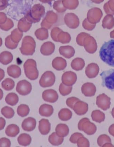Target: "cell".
<instances>
[{
    "instance_id": "obj_1",
    "label": "cell",
    "mask_w": 114,
    "mask_h": 147,
    "mask_svg": "<svg viewBox=\"0 0 114 147\" xmlns=\"http://www.w3.org/2000/svg\"><path fill=\"white\" fill-rule=\"evenodd\" d=\"M99 54L103 62L114 67V40L105 42L101 48Z\"/></svg>"
},
{
    "instance_id": "obj_2",
    "label": "cell",
    "mask_w": 114,
    "mask_h": 147,
    "mask_svg": "<svg viewBox=\"0 0 114 147\" xmlns=\"http://www.w3.org/2000/svg\"><path fill=\"white\" fill-rule=\"evenodd\" d=\"M45 13L44 7L39 3L35 5L28 10L24 17L32 23H36L40 22Z\"/></svg>"
},
{
    "instance_id": "obj_3",
    "label": "cell",
    "mask_w": 114,
    "mask_h": 147,
    "mask_svg": "<svg viewBox=\"0 0 114 147\" xmlns=\"http://www.w3.org/2000/svg\"><path fill=\"white\" fill-rule=\"evenodd\" d=\"M25 75L29 79L34 80L37 79L39 71L37 69V63L33 59H28L24 64Z\"/></svg>"
},
{
    "instance_id": "obj_4",
    "label": "cell",
    "mask_w": 114,
    "mask_h": 147,
    "mask_svg": "<svg viewBox=\"0 0 114 147\" xmlns=\"http://www.w3.org/2000/svg\"><path fill=\"white\" fill-rule=\"evenodd\" d=\"M36 43L33 38L30 36L23 39L22 46L19 48L21 53L25 55H32L35 51Z\"/></svg>"
},
{
    "instance_id": "obj_5",
    "label": "cell",
    "mask_w": 114,
    "mask_h": 147,
    "mask_svg": "<svg viewBox=\"0 0 114 147\" xmlns=\"http://www.w3.org/2000/svg\"><path fill=\"white\" fill-rule=\"evenodd\" d=\"M100 76L102 80L103 86L114 91V69L103 71Z\"/></svg>"
},
{
    "instance_id": "obj_6",
    "label": "cell",
    "mask_w": 114,
    "mask_h": 147,
    "mask_svg": "<svg viewBox=\"0 0 114 147\" xmlns=\"http://www.w3.org/2000/svg\"><path fill=\"white\" fill-rule=\"evenodd\" d=\"M78 128L88 135H93L97 131V127L87 118L82 119L78 123Z\"/></svg>"
},
{
    "instance_id": "obj_7",
    "label": "cell",
    "mask_w": 114,
    "mask_h": 147,
    "mask_svg": "<svg viewBox=\"0 0 114 147\" xmlns=\"http://www.w3.org/2000/svg\"><path fill=\"white\" fill-rule=\"evenodd\" d=\"M58 19V16L56 13L53 11H49L47 12L45 17L43 20L41 26L42 28L49 29L57 22Z\"/></svg>"
},
{
    "instance_id": "obj_8",
    "label": "cell",
    "mask_w": 114,
    "mask_h": 147,
    "mask_svg": "<svg viewBox=\"0 0 114 147\" xmlns=\"http://www.w3.org/2000/svg\"><path fill=\"white\" fill-rule=\"evenodd\" d=\"M56 78L54 73L51 71H47L42 75L39 83L42 87H50L54 85Z\"/></svg>"
},
{
    "instance_id": "obj_9",
    "label": "cell",
    "mask_w": 114,
    "mask_h": 147,
    "mask_svg": "<svg viewBox=\"0 0 114 147\" xmlns=\"http://www.w3.org/2000/svg\"><path fill=\"white\" fill-rule=\"evenodd\" d=\"M82 46H84L85 51L91 54L95 53L97 48V42L95 39L88 34L83 39Z\"/></svg>"
},
{
    "instance_id": "obj_10",
    "label": "cell",
    "mask_w": 114,
    "mask_h": 147,
    "mask_svg": "<svg viewBox=\"0 0 114 147\" xmlns=\"http://www.w3.org/2000/svg\"><path fill=\"white\" fill-rule=\"evenodd\" d=\"M16 90L21 95L26 96L31 92L32 85L27 80H23L18 82Z\"/></svg>"
},
{
    "instance_id": "obj_11",
    "label": "cell",
    "mask_w": 114,
    "mask_h": 147,
    "mask_svg": "<svg viewBox=\"0 0 114 147\" xmlns=\"http://www.w3.org/2000/svg\"><path fill=\"white\" fill-rule=\"evenodd\" d=\"M64 21L67 26L72 29H76L79 26V18L74 13H69L66 14L64 18Z\"/></svg>"
},
{
    "instance_id": "obj_12",
    "label": "cell",
    "mask_w": 114,
    "mask_h": 147,
    "mask_svg": "<svg viewBox=\"0 0 114 147\" xmlns=\"http://www.w3.org/2000/svg\"><path fill=\"white\" fill-rule=\"evenodd\" d=\"M111 104V98L105 94H102L97 97L96 104L103 110L105 111L109 109Z\"/></svg>"
},
{
    "instance_id": "obj_13",
    "label": "cell",
    "mask_w": 114,
    "mask_h": 147,
    "mask_svg": "<svg viewBox=\"0 0 114 147\" xmlns=\"http://www.w3.org/2000/svg\"><path fill=\"white\" fill-rule=\"evenodd\" d=\"M77 79V75L75 73L71 71H67L62 75V81L64 85L71 86L75 84Z\"/></svg>"
},
{
    "instance_id": "obj_14",
    "label": "cell",
    "mask_w": 114,
    "mask_h": 147,
    "mask_svg": "<svg viewBox=\"0 0 114 147\" xmlns=\"http://www.w3.org/2000/svg\"><path fill=\"white\" fill-rule=\"evenodd\" d=\"M101 10L97 8H94L89 10L87 13V18L89 22L91 24H95L99 22L101 17L99 16H101Z\"/></svg>"
},
{
    "instance_id": "obj_15",
    "label": "cell",
    "mask_w": 114,
    "mask_h": 147,
    "mask_svg": "<svg viewBox=\"0 0 114 147\" xmlns=\"http://www.w3.org/2000/svg\"><path fill=\"white\" fill-rule=\"evenodd\" d=\"M42 98L45 101L54 103L58 100V95L56 91L54 90L47 89L43 92Z\"/></svg>"
},
{
    "instance_id": "obj_16",
    "label": "cell",
    "mask_w": 114,
    "mask_h": 147,
    "mask_svg": "<svg viewBox=\"0 0 114 147\" xmlns=\"http://www.w3.org/2000/svg\"><path fill=\"white\" fill-rule=\"evenodd\" d=\"M82 93L85 96L91 97L95 95L97 88L93 83L86 82L83 84L81 87Z\"/></svg>"
},
{
    "instance_id": "obj_17",
    "label": "cell",
    "mask_w": 114,
    "mask_h": 147,
    "mask_svg": "<svg viewBox=\"0 0 114 147\" xmlns=\"http://www.w3.org/2000/svg\"><path fill=\"white\" fill-rule=\"evenodd\" d=\"M88 109V104L80 100L76 102L73 109L75 113L79 116L83 115L87 113Z\"/></svg>"
},
{
    "instance_id": "obj_18",
    "label": "cell",
    "mask_w": 114,
    "mask_h": 147,
    "mask_svg": "<svg viewBox=\"0 0 114 147\" xmlns=\"http://www.w3.org/2000/svg\"><path fill=\"white\" fill-rule=\"evenodd\" d=\"M99 71V66L97 64L92 63L87 66L85 69V74L89 78H93L97 76Z\"/></svg>"
},
{
    "instance_id": "obj_19",
    "label": "cell",
    "mask_w": 114,
    "mask_h": 147,
    "mask_svg": "<svg viewBox=\"0 0 114 147\" xmlns=\"http://www.w3.org/2000/svg\"><path fill=\"white\" fill-rule=\"evenodd\" d=\"M36 125V120L33 117L26 118L23 121L22 127L25 131L30 132L34 130Z\"/></svg>"
},
{
    "instance_id": "obj_20",
    "label": "cell",
    "mask_w": 114,
    "mask_h": 147,
    "mask_svg": "<svg viewBox=\"0 0 114 147\" xmlns=\"http://www.w3.org/2000/svg\"><path fill=\"white\" fill-rule=\"evenodd\" d=\"M55 49L54 44L51 42H47L42 45L40 48V52L42 55L48 56L52 54Z\"/></svg>"
},
{
    "instance_id": "obj_21",
    "label": "cell",
    "mask_w": 114,
    "mask_h": 147,
    "mask_svg": "<svg viewBox=\"0 0 114 147\" xmlns=\"http://www.w3.org/2000/svg\"><path fill=\"white\" fill-rule=\"evenodd\" d=\"M60 55L67 59H70L74 57L75 51L72 47L70 46H61L59 49Z\"/></svg>"
},
{
    "instance_id": "obj_22",
    "label": "cell",
    "mask_w": 114,
    "mask_h": 147,
    "mask_svg": "<svg viewBox=\"0 0 114 147\" xmlns=\"http://www.w3.org/2000/svg\"><path fill=\"white\" fill-rule=\"evenodd\" d=\"M39 130L42 135H47L51 130V123L49 120L42 119L39 121Z\"/></svg>"
},
{
    "instance_id": "obj_23",
    "label": "cell",
    "mask_w": 114,
    "mask_h": 147,
    "mask_svg": "<svg viewBox=\"0 0 114 147\" xmlns=\"http://www.w3.org/2000/svg\"><path fill=\"white\" fill-rule=\"evenodd\" d=\"M67 65L66 61L61 57H57L53 59L52 62L53 67L57 71L64 69Z\"/></svg>"
},
{
    "instance_id": "obj_24",
    "label": "cell",
    "mask_w": 114,
    "mask_h": 147,
    "mask_svg": "<svg viewBox=\"0 0 114 147\" xmlns=\"http://www.w3.org/2000/svg\"><path fill=\"white\" fill-rule=\"evenodd\" d=\"M39 113L44 117H49L52 115L54 112V109L52 106L44 104L41 106L39 109Z\"/></svg>"
},
{
    "instance_id": "obj_25",
    "label": "cell",
    "mask_w": 114,
    "mask_h": 147,
    "mask_svg": "<svg viewBox=\"0 0 114 147\" xmlns=\"http://www.w3.org/2000/svg\"><path fill=\"white\" fill-rule=\"evenodd\" d=\"M55 130L57 135L62 138L66 137L69 132L68 127L63 123H60L57 125Z\"/></svg>"
},
{
    "instance_id": "obj_26",
    "label": "cell",
    "mask_w": 114,
    "mask_h": 147,
    "mask_svg": "<svg viewBox=\"0 0 114 147\" xmlns=\"http://www.w3.org/2000/svg\"><path fill=\"white\" fill-rule=\"evenodd\" d=\"M32 23L30 22L25 17H23L19 20L18 24V28L21 32H26L31 28Z\"/></svg>"
},
{
    "instance_id": "obj_27",
    "label": "cell",
    "mask_w": 114,
    "mask_h": 147,
    "mask_svg": "<svg viewBox=\"0 0 114 147\" xmlns=\"http://www.w3.org/2000/svg\"><path fill=\"white\" fill-rule=\"evenodd\" d=\"M7 72L10 77L14 78H17L21 74V70L19 66L15 65H12L7 68Z\"/></svg>"
},
{
    "instance_id": "obj_28",
    "label": "cell",
    "mask_w": 114,
    "mask_h": 147,
    "mask_svg": "<svg viewBox=\"0 0 114 147\" xmlns=\"http://www.w3.org/2000/svg\"><path fill=\"white\" fill-rule=\"evenodd\" d=\"M13 55L10 52L4 51L0 54V62L4 65H7L12 62Z\"/></svg>"
},
{
    "instance_id": "obj_29",
    "label": "cell",
    "mask_w": 114,
    "mask_h": 147,
    "mask_svg": "<svg viewBox=\"0 0 114 147\" xmlns=\"http://www.w3.org/2000/svg\"><path fill=\"white\" fill-rule=\"evenodd\" d=\"M19 133V128L17 125L15 124H12L7 127L5 133L8 137H15Z\"/></svg>"
},
{
    "instance_id": "obj_30",
    "label": "cell",
    "mask_w": 114,
    "mask_h": 147,
    "mask_svg": "<svg viewBox=\"0 0 114 147\" xmlns=\"http://www.w3.org/2000/svg\"><path fill=\"white\" fill-rule=\"evenodd\" d=\"M57 42L63 44L69 43L71 40V36L67 32H64L62 30L58 34L57 37Z\"/></svg>"
},
{
    "instance_id": "obj_31",
    "label": "cell",
    "mask_w": 114,
    "mask_h": 147,
    "mask_svg": "<svg viewBox=\"0 0 114 147\" xmlns=\"http://www.w3.org/2000/svg\"><path fill=\"white\" fill-rule=\"evenodd\" d=\"M85 63L83 59L80 58H75L71 63L72 69L76 71L82 70L84 67Z\"/></svg>"
},
{
    "instance_id": "obj_32",
    "label": "cell",
    "mask_w": 114,
    "mask_h": 147,
    "mask_svg": "<svg viewBox=\"0 0 114 147\" xmlns=\"http://www.w3.org/2000/svg\"><path fill=\"white\" fill-rule=\"evenodd\" d=\"M17 141L19 144L23 146H29L32 142V138L29 134H22L17 138Z\"/></svg>"
},
{
    "instance_id": "obj_33",
    "label": "cell",
    "mask_w": 114,
    "mask_h": 147,
    "mask_svg": "<svg viewBox=\"0 0 114 147\" xmlns=\"http://www.w3.org/2000/svg\"><path fill=\"white\" fill-rule=\"evenodd\" d=\"M72 111L67 108L61 109L58 114L59 119L63 121H69L72 118Z\"/></svg>"
},
{
    "instance_id": "obj_34",
    "label": "cell",
    "mask_w": 114,
    "mask_h": 147,
    "mask_svg": "<svg viewBox=\"0 0 114 147\" xmlns=\"http://www.w3.org/2000/svg\"><path fill=\"white\" fill-rule=\"evenodd\" d=\"M91 117L93 121L100 123L104 121L105 115L104 113L99 110H94L92 113Z\"/></svg>"
},
{
    "instance_id": "obj_35",
    "label": "cell",
    "mask_w": 114,
    "mask_h": 147,
    "mask_svg": "<svg viewBox=\"0 0 114 147\" xmlns=\"http://www.w3.org/2000/svg\"><path fill=\"white\" fill-rule=\"evenodd\" d=\"M35 35L39 40H46L49 37L48 31L46 28H40L36 30L35 32Z\"/></svg>"
},
{
    "instance_id": "obj_36",
    "label": "cell",
    "mask_w": 114,
    "mask_h": 147,
    "mask_svg": "<svg viewBox=\"0 0 114 147\" xmlns=\"http://www.w3.org/2000/svg\"><path fill=\"white\" fill-rule=\"evenodd\" d=\"M5 101L6 103L11 106H15L17 105L19 101V96L15 93H10L7 95Z\"/></svg>"
},
{
    "instance_id": "obj_37",
    "label": "cell",
    "mask_w": 114,
    "mask_h": 147,
    "mask_svg": "<svg viewBox=\"0 0 114 147\" xmlns=\"http://www.w3.org/2000/svg\"><path fill=\"white\" fill-rule=\"evenodd\" d=\"M48 140L49 142L52 145L58 146L62 144L63 142L64 139L63 138L58 137L57 135L56 132H53L49 136Z\"/></svg>"
},
{
    "instance_id": "obj_38",
    "label": "cell",
    "mask_w": 114,
    "mask_h": 147,
    "mask_svg": "<svg viewBox=\"0 0 114 147\" xmlns=\"http://www.w3.org/2000/svg\"><path fill=\"white\" fill-rule=\"evenodd\" d=\"M62 3L65 8L69 10H74L78 7L79 2L78 0H63L62 1Z\"/></svg>"
},
{
    "instance_id": "obj_39",
    "label": "cell",
    "mask_w": 114,
    "mask_h": 147,
    "mask_svg": "<svg viewBox=\"0 0 114 147\" xmlns=\"http://www.w3.org/2000/svg\"><path fill=\"white\" fill-rule=\"evenodd\" d=\"M23 33L17 28H16L11 32L10 35L11 40L15 43L18 44L22 39Z\"/></svg>"
},
{
    "instance_id": "obj_40",
    "label": "cell",
    "mask_w": 114,
    "mask_h": 147,
    "mask_svg": "<svg viewBox=\"0 0 114 147\" xmlns=\"http://www.w3.org/2000/svg\"><path fill=\"white\" fill-rule=\"evenodd\" d=\"M1 86L5 90H11L15 86V82L12 79L7 78L2 82Z\"/></svg>"
},
{
    "instance_id": "obj_41",
    "label": "cell",
    "mask_w": 114,
    "mask_h": 147,
    "mask_svg": "<svg viewBox=\"0 0 114 147\" xmlns=\"http://www.w3.org/2000/svg\"><path fill=\"white\" fill-rule=\"evenodd\" d=\"M30 109L28 106L26 105H21L18 107L17 114L21 117H24L29 114Z\"/></svg>"
},
{
    "instance_id": "obj_42",
    "label": "cell",
    "mask_w": 114,
    "mask_h": 147,
    "mask_svg": "<svg viewBox=\"0 0 114 147\" xmlns=\"http://www.w3.org/2000/svg\"><path fill=\"white\" fill-rule=\"evenodd\" d=\"M1 113L7 119H11L15 115V111L11 107L6 106L3 107L1 109Z\"/></svg>"
},
{
    "instance_id": "obj_43",
    "label": "cell",
    "mask_w": 114,
    "mask_h": 147,
    "mask_svg": "<svg viewBox=\"0 0 114 147\" xmlns=\"http://www.w3.org/2000/svg\"><path fill=\"white\" fill-rule=\"evenodd\" d=\"M97 142L99 146L103 147L107 143H111V140L109 136L106 134H102L98 137Z\"/></svg>"
},
{
    "instance_id": "obj_44",
    "label": "cell",
    "mask_w": 114,
    "mask_h": 147,
    "mask_svg": "<svg viewBox=\"0 0 114 147\" xmlns=\"http://www.w3.org/2000/svg\"><path fill=\"white\" fill-rule=\"evenodd\" d=\"M72 86H67L63 83L60 84L59 88V91L60 94L62 95L65 96L68 95L72 92Z\"/></svg>"
},
{
    "instance_id": "obj_45",
    "label": "cell",
    "mask_w": 114,
    "mask_h": 147,
    "mask_svg": "<svg viewBox=\"0 0 114 147\" xmlns=\"http://www.w3.org/2000/svg\"><path fill=\"white\" fill-rule=\"evenodd\" d=\"M53 8L57 12L60 13H63L67 10V9L64 7L61 0L55 1L53 4Z\"/></svg>"
},
{
    "instance_id": "obj_46",
    "label": "cell",
    "mask_w": 114,
    "mask_h": 147,
    "mask_svg": "<svg viewBox=\"0 0 114 147\" xmlns=\"http://www.w3.org/2000/svg\"><path fill=\"white\" fill-rule=\"evenodd\" d=\"M77 146L78 147H89L90 146V143L89 140L84 136L80 137L77 141Z\"/></svg>"
},
{
    "instance_id": "obj_47",
    "label": "cell",
    "mask_w": 114,
    "mask_h": 147,
    "mask_svg": "<svg viewBox=\"0 0 114 147\" xmlns=\"http://www.w3.org/2000/svg\"><path fill=\"white\" fill-rule=\"evenodd\" d=\"M5 46L9 49H15L17 47L18 44L15 43L11 40L10 35L7 37L5 39Z\"/></svg>"
},
{
    "instance_id": "obj_48",
    "label": "cell",
    "mask_w": 114,
    "mask_h": 147,
    "mask_svg": "<svg viewBox=\"0 0 114 147\" xmlns=\"http://www.w3.org/2000/svg\"><path fill=\"white\" fill-rule=\"evenodd\" d=\"M80 101L79 98L75 97H72L67 98L66 101V104L71 109H73L74 104L76 102Z\"/></svg>"
},
{
    "instance_id": "obj_49",
    "label": "cell",
    "mask_w": 114,
    "mask_h": 147,
    "mask_svg": "<svg viewBox=\"0 0 114 147\" xmlns=\"http://www.w3.org/2000/svg\"><path fill=\"white\" fill-rule=\"evenodd\" d=\"M96 24H92L89 22L87 18L83 21L82 26L84 28L88 30H92L95 28Z\"/></svg>"
},
{
    "instance_id": "obj_50",
    "label": "cell",
    "mask_w": 114,
    "mask_h": 147,
    "mask_svg": "<svg viewBox=\"0 0 114 147\" xmlns=\"http://www.w3.org/2000/svg\"><path fill=\"white\" fill-rule=\"evenodd\" d=\"M62 30L58 27L54 28L52 30L51 33V36L52 38L53 41L57 42V37L58 34Z\"/></svg>"
},
{
    "instance_id": "obj_51",
    "label": "cell",
    "mask_w": 114,
    "mask_h": 147,
    "mask_svg": "<svg viewBox=\"0 0 114 147\" xmlns=\"http://www.w3.org/2000/svg\"><path fill=\"white\" fill-rule=\"evenodd\" d=\"M11 145L10 140L6 138H3L0 139V147H10Z\"/></svg>"
},
{
    "instance_id": "obj_52",
    "label": "cell",
    "mask_w": 114,
    "mask_h": 147,
    "mask_svg": "<svg viewBox=\"0 0 114 147\" xmlns=\"http://www.w3.org/2000/svg\"><path fill=\"white\" fill-rule=\"evenodd\" d=\"M83 135L80 133L76 132L74 133V134H73L71 136L69 140L71 143H74V144H76L77 142V140L80 137L83 136Z\"/></svg>"
},
{
    "instance_id": "obj_53",
    "label": "cell",
    "mask_w": 114,
    "mask_h": 147,
    "mask_svg": "<svg viewBox=\"0 0 114 147\" xmlns=\"http://www.w3.org/2000/svg\"><path fill=\"white\" fill-rule=\"evenodd\" d=\"M88 34L82 32L78 34L76 38V42L79 45L82 46V42L84 38Z\"/></svg>"
},
{
    "instance_id": "obj_54",
    "label": "cell",
    "mask_w": 114,
    "mask_h": 147,
    "mask_svg": "<svg viewBox=\"0 0 114 147\" xmlns=\"http://www.w3.org/2000/svg\"><path fill=\"white\" fill-rule=\"evenodd\" d=\"M6 124V121L4 118L0 117V131L3 129Z\"/></svg>"
},
{
    "instance_id": "obj_55",
    "label": "cell",
    "mask_w": 114,
    "mask_h": 147,
    "mask_svg": "<svg viewBox=\"0 0 114 147\" xmlns=\"http://www.w3.org/2000/svg\"><path fill=\"white\" fill-rule=\"evenodd\" d=\"M108 131L110 135L114 137V124L110 125Z\"/></svg>"
},
{
    "instance_id": "obj_56",
    "label": "cell",
    "mask_w": 114,
    "mask_h": 147,
    "mask_svg": "<svg viewBox=\"0 0 114 147\" xmlns=\"http://www.w3.org/2000/svg\"><path fill=\"white\" fill-rule=\"evenodd\" d=\"M5 71L3 69H0V82L5 77Z\"/></svg>"
},
{
    "instance_id": "obj_57",
    "label": "cell",
    "mask_w": 114,
    "mask_h": 147,
    "mask_svg": "<svg viewBox=\"0 0 114 147\" xmlns=\"http://www.w3.org/2000/svg\"><path fill=\"white\" fill-rule=\"evenodd\" d=\"M3 95V91L0 88V100L2 99Z\"/></svg>"
},
{
    "instance_id": "obj_58",
    "label": "cell",
    "mask_w": 114,
    "mask_h": 147,
    "mask_svg": "<svg viewBox=\"0 0 114 147\" xmlns=\"http://www.w3.org/2000/svg\"><path fill=\"white\" fill-rule=\"evenodd\" d=\"M110 37L111 38H114V30L110 33Z\"/></svg>"
},
{
    "instance_id": "obj_59",
    "label": "cell",
    "mask_w": 114,
    "mask_h": 147,
    "mask_svg": "<svg viewBox=\"0 0 114 147\" xmlns=\"http://www.w3.org/2000/svg\"><path fill=\"white\" fill-rule=\"evenodd\" d=\"M111 115L112 116H113V117L114 118V107L112 109V110L111 111Z\"/></svg>"
},
{
    "instance_id": "obj_60",
    "label": "cell",
    "mask_w": 114,
    "mask_h": 147,
    "mask_svg": "<svg viewBox=\"0 0 114 147\" xmlns=\"http://www.w3.org/2000/svg\"><path fill=\"white\" fill-rule=\"evenodd\" d=\"M3 44L2 39L0 37V47Z\"/></svg>"
}]
</instances>
